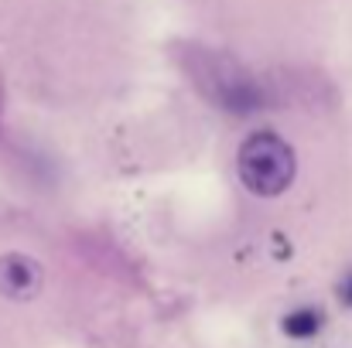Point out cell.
<instances>
[{
    "label": "cell",
    "mask_w": 352,
    "mask_h": 348,
    "mask_svg": "<svg viewBox=\"0 0 352 348\" xmlns=\"http://www.w3.org/2000/svg\"><path fill=\"white\" fill-rule=\"evenodd\" d=\"M236 171H239V181H243L253 195L274 198V195H280L284 188H291L294 171H298V161H294L291 143H287L280 133H274V130H256V133H250V137L239 143Z\"/></svg>",
    "instance_id": "6da1fadb"
},
{
    "label": "cell",
    "mask_w": 352,
    "mask_h": 348,
    "mask_svg": "<svg viewBox=\"0 0 352 348\" xmlns=\"http://www.w3.org/2000/svg\"><path fill=\"white\" fill-rule=\"evenodd\" d=\"M38 287H41V266L31 256H21V253L0 256V294L14 301H28L38 294Z\"/></svg>",
    "instance_id": "7a4b0ae2"
},
{
    "label": "cell",
    "mask_w": 352,
    "mask_h": 348,
    "mask_svg": "<svg viewBox=\"0 0 352 348\" xmlns=\"http://www.w3.org/2000/svg\"><path fill=\"white\" fill-rule=\"evenodd\" d=\"M322 311H315V308H298V311H291L287 318H284V335L287 338H315L318 332H322Z\"/></svg>",
    "instance_id": "3957f363"
},
{
    "label": "cell",
    "mask_w": 352,
    "mask_h": 348,
    "mask_svg": "<svg viewBox=\"0 0 352 348\" xmlns=\"http://www.w3.org/2000/svg\"><path fill=\"white\" fill-rule=\"evenodd\" d=\"M339 297H342V304L352 308V273H346V280L339 283Z\"/></svg>",
    "instance_id": "277c9868"
}]
</instances>
